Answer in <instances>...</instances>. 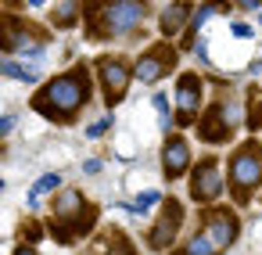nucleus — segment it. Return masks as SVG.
<instances>
[{
	"mask_svg": "<svg viewBox=\"0 0 262 255\" xmlns=\"http://www.w3.org/2000/svg\"><path fill=\"white\" fill-rule=\"evenodd\" d=\"M226 180H230L233 201L248 205L251 194L262 187V147H258V140H244L233 147V155L226 158Z\"/></svg>",
	"mask_w": 262,
	"mask_h": 255,
	"instance_id": "4",
	"label": "nucleus"
},
{
	"mask_svg": "<svg viewBox=\"0 0 262 255\" xmlns=\"http://www.w3.org/2000/svg\"><path fill=\"white\" fill-rule=\"evenodd\" d=\"M233 8H241V11H262V0H233Z\"/></svg>",
	"mask_w": 262,
	"mask_h": 255,
	"instance_id": "25",
	"label": "nucleus"
},
{
	"mask_svg": "<svg viewBox=\"0 0 262 255\" xmlns=\"http://www.w3.org/2000/svg\"><path fill=\"white\" fill-rule=\"evenodd\" d=\"M147 18V0H83V26L86 36L104 44L129 36Z\"/></svg>",
	"mask_w": 262,
	"mask_h": 255,
	"instance_id": "2",
	"label": "nucleus"
},
{
	"mask_svg": "<svg viewBox=\"0 0 262 255\" xmlns=\"http://www.w3.org/2000/svg\"><path fill=\"white\" fill-rule=\"evenodd\" d=\"M183 205L176 201V198H165L162 201V212H158V219H155V226L147 230V248L151 251H169L172 248V241L180 237V226H183Z\"/></svg>",
	"mask_w": 262,
	"mask_h": 255,
	"instance_id": "10",
	"label": "nucleus"
},
{
	"mask_svg": "<svg viewBox=\"0 0 262 255\" xmlns=\"http://www.w3.org/2000/svg\"><path fill=\"white\" fill-rule=\"evenodd\" d=\"M151 101H155V112H158V119H162V130L169 133V130H172V119H169V97H165V94H155Z\"/></svg>",
	"mask_w": 262,
	"mask_h": 255,
	"instance_id": "22",
	"label": "nucleus"
},
{
	"mask_svg": "<svg viewBox=\"0 0 262 255\" xmlns=\"http://www.w3.org/2000/svg\"><path fill=\"white\" fill-rule=\"evenodd\" d=\"M241 126H244V101L233 97V94H223V97H215L212 108L201 112V119H198V137H201L205 144L219 147V144H230Z\"/></svg>",
	"mask_w": 262,
	"mask_h": 255,
	"instance_id": "5",
	"label": "nucleus"
},
{
	"mask_svg": "<svg viewBox=\"0 0 262 255\" xmlns=\"http://www.w3.org/2000/svg\"><path fill=\"white\" fill-rule=\"evenodd\" d=\"M205 79L198 72H183L176 79V122L180 126H194L201 119V104H205Z\"/></svg>",
	"mask_w": 262,
	"mask_h": 255,
	"instance_id": "9",
	"label": "nucleus"
},
{
	"mask_svg": "<svg viewBox=\"0 0 262 255\" xmlns=\"http://www.w3.org/2000/svg\"><path fill=\"white\" fill-rule=\"evenodd\" d=\"M97 76H101V94H104V104L115 108L126 101L129 94V83L137 76V65H129L122 54H104L97 61Z\"/></svg>",
	"mask_w": 262,
	"mask_h": 255,
	"instance_id": "7",
	"label": "nucleus"
},
{
	"mask_svg": "<svg viewBox=\"0 0 262 255\" xmlns=\"http://www.w3.org/2000/svg\"><path fill=\"white\" fill-rule=\"evenodd\" d=\"M244 130L248 133L262 130V90L258 87H248V94H244Z\"/></svg>",
	"mask_w": 262,
	"mask_h": 255,
	"instance_id": "17",
	"label": "nucleus"
},
{
	"mask_svg": "<svg viewBox=\"0 0 262 255\" xmlns=\"http://www.w3.org/2000/svg\"><path fill=\"white\" fill-rule=\"evenodd\" d=\"M79 18H83V15H76V4H72V0H61V8L54 11V26H58V29H72V26H79Z\"/></svg>",
	"mask_w": 262,
	"mask_h": 255,
	"instance_id": "21",
	"label": "nucleus"
},
{
	"mask_svg": "<svg viewBox=\"0 0 262 255\" xmlns=\"http://www.w3.org/2000/svg\"><path fill=\"white\" fill-rule=\"evenodd\" d=\"M26 4H33V8H43V0H26Z\"/></svg>",
	"mask_w": 262,
	"mask_h": 255,
	"instance_id": "32",
	"label": "nucleus"
},
{
	"mask_svg": "<svg viewBox=\"0 0 262 255\" xmlns=\"http://www.w3.org/2000/svg\"><path fill=\"white\" fill-rule=\"evenodd\" d=\"M258 26H262V15H258Z\"/></svg>",
	"mask_w": 262,
	"mask_h": 255,
	"instance_id": "33",
	"label": "nucleus"
},
{
	"mask_svg": "<svg viewBox=\"0 0 262 255\" xmlns=\"http://www.w3.org/2000/svg\"><path fill=\"white\" fill-rule=\"evenodd\" d=\"M165 255H223V248H219V241L198 223V230L183 241V244H176V248H169Z\"/></svg>",
	"mask_w": 262,
	"mask_h": 255,
	"instance_id": "14",
	"label": "nucleus"
},
{
	"mask_svg": "<svg viewBox=\"0 0 262 255\" xmlns=\"http://www.w3.org/2000/svg\"><path fill=\"white\" fill-rule=\"evenodd\" d=\"M176 61H180V54H176V47H172L169 36H165V40H158L155 47H147V51L137 58V79H140V83H158V79H165V76L176 69Z\"/></svg>",
	"mask_w": 262,
	"mask_h": 255,
	"instance_id": "11",
	"label": "nucleus"
},
{
	"mask_svg": "<svg viewBox=\"0 0 262 255\" xmlns=\"http://www.w3.org/2000/svg\"><path fill=\"white\" fill-rule=\"evenodd\" d=\"M94 226H97V205L86 201L83 190L65 187V190L54 194L47 230H51V237H54L58 244H76V241H83Z\"/></svg>",
	"mask_w": 262,
	"mask_h": 255,
	"instance_id": "3",
	"label": "nucleus"
},
{
	"mask_svg": "<svg viewBox=\"0 0 262 255\" xmlns=\"http://www.w3.org/2000/svg\"><path fill=\"white\" fill-rule=\"evenodd\" d=\"M61 183H65V180H61V173H43V176L33 183V190H29L26 205H29V208H36V205H40V198H43V194H54V190H61Z\"/></svg>",
	"mask_w": 262,
	"mask_h": 255,
	"instance_id": "18",
	"label": "nucleus"
},
{
	"mask_svg": "<svg viewBox=\"0 0 262 255\" xmlns=\"http://www.w3.org/2000/svg\"><path fill=\"white\" fill-rule=\"evenodd\" d=\"M0 72H4L8 79H18V83H36L40 79V69H29V65L15 61V54H8L4 61H0Z\"/></svg>",
	"mask_w": 262,
	"mask_h": 255,
	"instance_id": "19",
	"label": "nucleus"
},
{
	"mask_svg": "<svg viewBox=\"0 0 262 255\" xmlns=\"http://www.w3.org/2000/svg\"><path fill=\"white\" fill-rule=\"evenodd\" d=\"M230 33H233V36H241V40H248V36H251V26H244V22H233V26H230Z\"/></svg>",
	"mask_w": 262,
	"mask_h": 255,
	"instance_id": "26",
	"label": "nucleus"
},
{
	"mask_svg": "<svg viewBox=\"0 0 262 255\" xmlns=\"http://www.w3.org/2000/svg\"><path fill=\"white\" fill-rule=\"evenodd\" d=\"M43 233V223H36V219H29V223H22V241L26 244H36V237Z\"/></svg>",
	"mask_w": 262,
	"mask_h": 255,
	"instance_id": "24",
	"label": "nucleus"
},
{
	"mask_svg": "<svg viewBox=\"0 0 262 255\" xmlns=\"http://www.w3.org/2000/svg\"><path fill=\"white\" fill-rule=\"evenodd\" d=\"M190 15H194V4H187V0H172V4L158 15V29H162V36H176V33H183L187 29V22H190Z\"/></svg>",
	"mask_w": 262,
	"mask_h": 255,
	"instance_id": "15",
	"label": "nucleus"
},
{
	"mask_svg": "<svg viewBox=\"0 0 262 255\" xmlns=\"http://www.w3.org/2000/svg\"><path fill=\"white\" fill-rule=\"evenodd\" d=\"M194 54H198V58L208 65V44H205V40H201V44H194Z\"/></svg>",
	"mask_w": 262,
	"mask_h": 255,
	"instance_id": "28",
	"label": "nucleus"
},
{
	"mask_svg": "<svg viewBox=\"0 0 262 255\" xmlns=\"http://www.w3.org/2000/svg\"><path fill=\"white\" fill-rule=\"evenodd\" d=\"M86 255H137V248L129 244V237H126L122 230L108 226L101 237H94V241H90Z\"/></svg>",
	"mask_w": 262,
	"mask_h": 255,
	"instance_id": "13",
	"label": "nucleus"
},
{
	"mask_svg": "<svg viewBox=\"0 0 262 255\" xmlns=\"http://www.w3.org/2000/svg\"><path fill=\"white\" fill-rule=\"evenodd\" d=\"M226 11V4H223V0H208V4H201V8H194V15H190V22H187V29H183V47L187 51H194V40H198V29L212 18V15H223Z\"/></svg>",
	"mask_w": 262,
	"mask_h": 255,
	"instance_id": "16",
	"label": "nucleus"
},
{
	"mask_svg": "<svg viewBox=\"0 0 262 255\" xmlns=\"http://www.w3.org/2000/svg\"><path fill=\"white\" fill-rule=\"evenodd\" d=\"M11 255H40V251H36V248H33V244H26V241H22V244H18V248H15V251H11Z\"/></svg>",
	"mask_w": 262,
	"mask_h": 255,
	"instance_id": "29",
	"label": "nucleus"
},
{
	"mask_svg": "<svg viewBox=\"0 0 262 255\" xmlns=\"http://www.w3.org/2000/svg\"><path fill=\"white\" fill-rule=\"evenodd\" d=\"M11 130H15V115H4L0 119V137H11Z\"/></svg>",
	"mask_w": 262,
	"mask_h": 255,
	"instance_id": "27",
	"label": "nucleus"
},
{
	"mask_svg": "<svg viewBox=\"0 0 262 255\" xmlns=\"http://www.w3.org/2000/svg\"><path fill=\"white\" fill-rule=\"evenodd\" d=\"M43 44H47V33L22 22L15 11L4 15V51L8 54H22L26 61H43Z\"/></svg>",
	"mask_w": 262,
	"mask_h": 255,
	"instance_id": "6",
	"label": "nucleus"
},
{
	"mask_svg": "<svg viewBox=\"0 0 262 255\" xmlns=\"http://www.w3.org/2000/svg\"><path fill=\"white\" fill-rule=\"evenodd\" d=\"M162 201H165V198H162L158 190H144V194H137L133 201H126L122 208H126V212H133V216H144L147 208H155V205H162Z\"/></svg>",
	"mask_w": 262,
	"mask_h": 255,
	"instance_id": "20",
	"label": "nucleus"
},
{
	"mask_svg": "<svg viewBox=\"0 0 262 255\" xmlns=\"http://www.w3.org/2000/svg\"><path fill=\"white\" fill-rule=\"evenodd\" d=\"M83 173H101V162H97V158H90V162L83 165Z\"/></svg>",
	"mask_w": 262,
	"mask_h": 255,
	"instance_id": "30",
	"label": "nucleus"
},
{
	"mask_svg": "<svg viewBox=\"0 0 262 255\" xmlns=\"http://www.w3.org/2000/svg\"><path fill=\"white\" fill-rule=\"evenodd\" d=\"M226 183H230V180L223 176L219 162H215L212 155H205V158L190 169V183H187V190H190V198H194L198 205H215V201L223 198Z\"/></svg>",
	"mask_w": 262,
	"mask_h": 255,
	"instance_id": "8",
	"label": "nucleus"
},
{
	"mask_svg": "<svg viewBox=\"0 0 262 255\" xmlns=\"http://www.w3.org/2000/svg\"><path fill=\"white\" fill-rule=\"evenodd\" d=\"M112 126H115V119H112V115H104V119H97L94 126H86V140H97V137H104V133L112 130Z\"/></svg>",
	"mask_w": 262,
	"mask_h": 255,
	"instance_id": "23",
	"label": "nucleus"
},
{
	"mask_svg": "<svg viewBox=\"0 0 262 255\" xmlns=\"http://www.w3.org/2000/svg\"><path fill=\"white\" fill-rule=\"evenodd\" d=\"M90 101V72L86 65H72L69 72L43 83L33 97V112H40L47 122H72Z\"/></svg>",
	"mask_w": 262,
	"mask_h": 255,
	"instance_id": "1",
	"label": "nucleus"
},
{
	"mask_svg": "<svg viewBox=\"0 0 262 255\" xmlns=\"http://www.w3.org/2000/svg\"><path fill=\"white\" fill-rule=\"evenodd\" d=\"M190 173V144L180 133H169L162 144V176L165 180H180Z\"/></svg>",
	"mask_w": 262,
	"mask_h": 255,
	"instance_id": "12",
	"label": "nucleus"
},
{
	"mask_svg": "<svg viewBox=\"0 0 262 255\" xmlns=\"http://www.w3.org/2000/svg\"><path fill=\"white\" fill-rule=\"evenodd\" d=\"M4 8L8 11H18V0H4Z\"/></svg>",
	"mask_w": 262,
	"mask_h": 255,
	"instance_id": "31",
	"label": "nucleus"
}]
</instances>
